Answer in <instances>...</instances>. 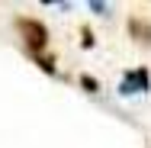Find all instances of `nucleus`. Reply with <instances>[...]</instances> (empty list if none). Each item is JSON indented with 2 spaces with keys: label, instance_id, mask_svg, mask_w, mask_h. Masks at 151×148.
<instances>
[{
  "label": "nucleus",
  "instance_id": "423d86ee",
  "mask_svg": "<svg viewBox=\"0 0 151 148\" xmlns=\"http://www.w3.org/2000/svg\"><path fill=\"white\" fill-rule=\"evenodd\" d=\"M81 35H84V39H81V45H84V48H93V32L87 29V26H81Z\"/></svg>",
  "mask_w": 151,
  "mask_h": 148
},
{
  "label": "nucleus",
  "instance_id": "39448f33",
  "mask_svg": "<svg viewBox=\"0 0 151 148\" xmlns=\"http://www.w3.org/2000/svg\"><path fill=\"white\" fill-rule=\"evenodd\" d=\"M81 87L87 90V93H96V90H100V81L90 77V74H81Z\"/></svg>",
  "mask_w": 151,
  "mask_h": 148
},
{
  "label": "nucleus",
  "instance_id": "20e7f679",
  "mask_svg": "<svg viewBox=\"0 0 151 148\" xmlns=\"http://www.w3.org/2000/svg\"><path fill=\"white\" fill-rule=\"evenodd\" d=\"M35 64H39L45 74H55V58H52V55H39V58H35Z\"/></svg>",
  "mask_w": 151,
  "mask_h": 148
},
{
  "label": "nucleus",
  "instance_id": "f03ea898",
  "mask_svg": "<svg viewBox=\"0 0 151 148\" xmlns=\"http://www.w3.org/2000/svg\"><path fill=\"white\" fill-rule=\"evenodd\" d=\"M151 90V71L142 64V68H132V71H125L119 81V93L122 97H132V93H145Z\"/></svg>",
  "mask_w": 151,
  "mask_h": 148
},
{
  "label": "nucleus",
  "instance_id": "f257e3e1",
  "mask_svg": "<svg viewBox=\"0 0 151 148\" xmlns=\"http://www.w3.org/2000/svg\"><path fill=\"white\" fill-rule=\"evenodd\" d=\"M16 32H19V39H23V45H26V52L32 58L45 55V48H48V26L45 23H39L32 16H19L16 19Z\"/></svg>",
  "mask_w": 151,
  "mask_h": 148
},
{
  "label": "nucleus",
  "instance_id": "7ed1b4c3",
  "mask_svg": "<svg viewBox=\"0 0 151 148\" xmlns=\"http://www.w3.org/2000/svg\"><path fill=\"white\" fill-rule=\"evenodd\" d=\"M129 35L138 45H151V23L145 16H129Z\"/></svg>",
  "mask_w": 151,
  "mask_h": 148
}]
</instances>
